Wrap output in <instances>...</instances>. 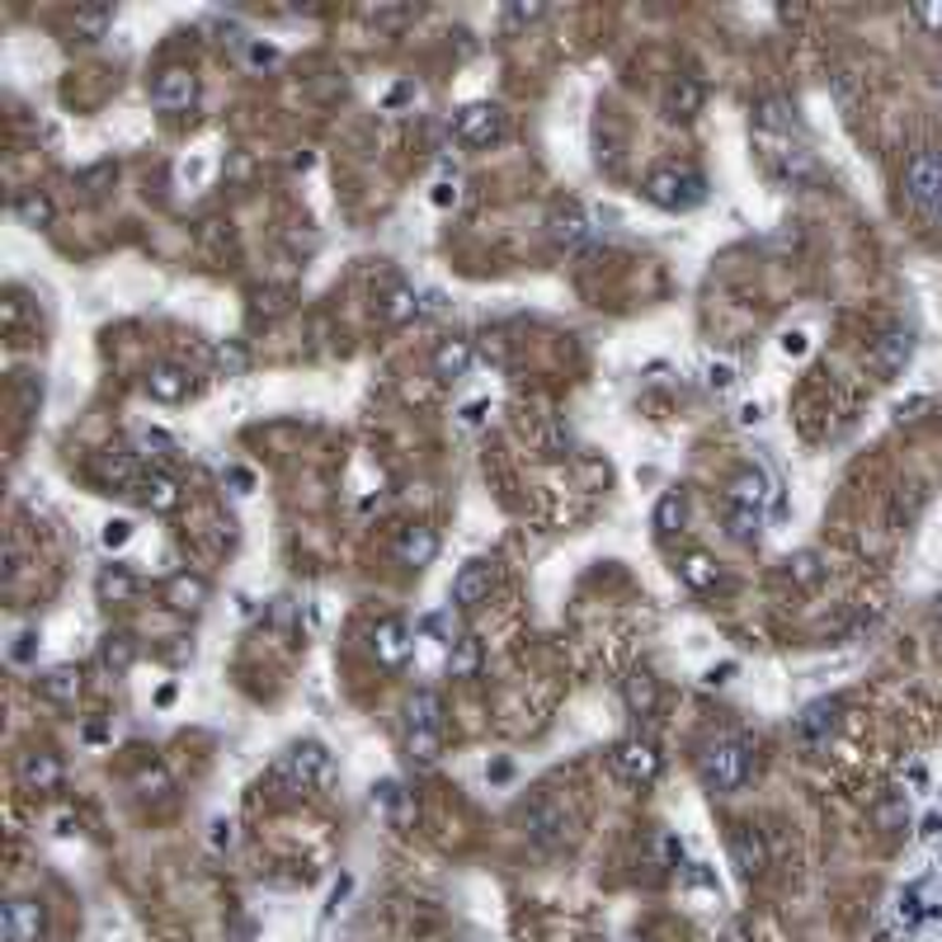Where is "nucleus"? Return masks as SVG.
<instances>
[{
	"label": "nucleus",
	"instance_id": "7ed1b4c3",
	"mask_svg": "<svg viewBox=\"0 0 942 942\" xmlns=\"http://www.w3.org/2000/svg\"><path fill=\"white\" fill-rule=\"evenodd\" d=\"M646 198L660 208H697L707 198V179L697 175V170H683V165H660L646 175Z\"/></svg>",
	"mask_w": 942,
	"mask_h": 942
},
{
	"label": "nucleus",
	"instance_id": "bb28decb",
	"mask_svg": "<svg viewBox=\"0 0 942 942\" xmlns=\"http://www.w3.org/2000/svg\"><path fill=\"white\" fill-rule=\"evenodd\" d=\"M203 594H208V584L194 580V575H175V580H170V608H179V612H194L198 604H203Z\"/></svg>",
	"mask_w": 942,
	"mask_h": 942
},
{
	"label": "nucleus",
	"instance_id": "b1692460",
	"mask_svg": "<svg viewBox=\"0 0 942 942\" xmlns=\"http://www.w3.org/2000/svg\"><path fill=\"white\" fill-rule=\"evenodd\" d=\"M622 697H627V707L636 711V717H650L655 707H660V689H655V679L650 674H632L622 683Z\"/></svg>",
	"mask_w": 942,
	"mask_h": 942
},
{
	"label": "nucleus",
	"instance_id": "f257e3e1",
	"mask_svg": "<svg viewBox=\"0 0 942 942\" xmlns=\"http://www.w3.org/2000/svg\"><path fill=\"white\" fill-rule=\"evenodd\" d=\"M749 745L735 735H721L697 754V778H703L707 792H740L749 782Z\"/></svg>",
	"mask_w": 942,
	"mask_h": 942
},
{
	"label": "nucleus",
	"instance_id": "1a4fd4ad",
	"mask_svg": "<svg viewBox=\"0 0 942 942\" xmlns=\"http://www.w3.org/2000/svg\"><path fill=\"white\" fill-rule=\"evenodd\" d=\"M491 584H495V566L491 561H467L458 575H453V604L458 608H481L491 598Z\"/></svg>",
	"mask_w": 942,
	"mask_h": 942
},
{
	"label": "nucleus",
	"instance_id": "c756f323",
	"mask_svg": "<svg viewBox=\"0 0 942 942\" xmlns=\"http://www.w3.org/2000/svg\"><path fill=\"white\" fill-rule=\"evenodd\" d=\"M137 594V580L127 575V570H104L99 575V598H113V604H123V598Z\"/></svg>",
	"mask_w": 942,
	"mask_h": 942
},
{
	"label": "nucleus",
	"instance_id": "6e6552de",
	"mask_svg": "<svg viewBox=\"0 0 942 942\" xmlns=\"http://www.w3.org/2000/svg\"><path fill=\"white\" fill-rule=\"evenodd\" d=\"M151 104L161 109V113H179V109H189L194 99H198V80L189 76V71H179V66H170V71H161V76L151 80Z\"/></svg>",
	"mask_w": 942,
	"mask_h": 942
},
{
	"label": "nucleus",
	"instance_id": "f8f14e48",
	"mask_svg": "<svg viewBox=\"0 0 942 942\" xmlns=\"http://www.w3.org/2000/svg\"><path fill=\"white\" fill-rule=\"evenodd\" d=\"M438 556V533L424 523H410L401 528V537H396V561L401 566H430Z\"/></svg>",
	"mask_w": 942,
	"mask_h": 942
},
{
	"label": "nucleus",
	"instance_id": "4c0bfd02",
	"mask_svg": "<svg viewBox=\"0 0 942 942\" xmlns=\"http://www.w3.org/2000/svg\"><path fill=\"white\" fill-rule=\"evenodd\" d=\"M788 566H792V575L802 580V584H816V580H820V561H816L810 551H806V556H796V561H788Z\"/></svg>",
	"mask_w": 942,
	"mask_h": 942
},
{
	"label": "nucleus",
	"instance_id": "dca6fc26",
	"mask_svg": "<svg viewBox=\"0 0 942 942\" xmlns=\"http://www.w3.org/2000/svg\"><path fill=\"white\" fill-rule=\"evenodd\" d=\"M731 858H735V867H740L745 877L764 872L768 853H764V839L754 834V825H735V830H731Z\"/></svg>",
	"mask_w": 942,
	"mask_h": 942
},
{
	"label": "nucleus",
	"instance_id": "cd10ccee",
	"mask_svg": "<svg viewBox=\"0 0 942 942\" xmlns=\"http://www.w3.org/2000/svg\"><path fill=\"white\" fill-rule=\"evenodd\" d=\"M42 693L52 697V703H71V697L80 693V674L71 665H62V669H52L48 679H42Z\"/></svg>",
	"mask_w": 942,
	"mask_h": 942
},
{
	"label": "nucleus",
	"instance_id": "6ab92c4d",
	"mask_svg": "<svg viewBox=\"0 0 942 942\" xmlns=\"http://www.w3.org/2000/svg\"><path fill=\"white\" fill-rule=\"evenodd\" d=\"M137 495H141V505L156 509V513H170L179 505V485H175V476H165V471H147V476L137 481Z\"/></svg>",
	"mask_w": 942,
	"mask_h": 942
},
{
	"label": "nucleus",
	"instance_id": "ddd939ff",
	"mask_svg": "<svg viewBox=\"0 0 942 942\" xmlns=\"http://www.w3.org/2000/svg\"><path fill=\"white\" fill-rule=\"evenodd\" d=\"M62 778H66V768H62L57 754H24L20 782H24L28 792H57V788H62Z\"/></svg>",
	"mask_w": 942,
	"mask_h": 942
},
{
	"label": "nucleus",
	"instance_id": "39448f33",
	"mask_svg": "<svg viewBox=\"0 0 942 942\" xmlns=\"http://www.w3.org/2000/svg\"><path fill=\"white\" fill-rule=\"evenodd\" d=\"M612 773L622 782H632V788H650L660 778V754H655L650 740H622L612 749Z\"/></svg>",
	"mask_w": 942,
	"mask_h": 942
},
{
	"label": "nucleus",
	"instance_id": "f3484780",
	"mask_svg": "<svg viewBox=\"0 0 942 942\" xmlns=\"http://www.w3.org/2000/svg\"><path fill=\"white\" fill-rule=\"evenodd\" d=\"M467 368H471V339H462V335L438 339V349H434V377H438V382H453V377H462Z\"/></svg>",
	"mask_w": 942,
	"mask_h": 942
},
{
	"label": "nucleus",
	"instance_id": "c85d7f7f",
	"mask_svg": "<svg viewBox=\"0 0 942 942\" xmlns=\"http://www.w3.org/2000/svg\"><path fill=\"white\" fill-rule=\"evenodd\" d=\"M683 519H689V505H683V495H665L660 505H655V528H660V533H679Z\"/></svg>",
	"mask_w": 942,
	"mask_h": 942
},
{
	"label": "nucleus",
	"instance_id": "473e14b6",
	"mask_svg": "<svg viewBox=\"0 0 942 942\" xmlns=\"http://www.w3.org/2000/svg\"><path fill=\"white\" fill-rule=\"evenodd\" d=\"M109 24H113V10H76V20H71V28L85 38H99Z\"/></svg>",
	"mask_w": 942,
	"mask_h": 942
},
{
	"label": "nucleus",
	"instance_id": "a211bd4d",
	"mask_svg": "<svg viewBox=\"0 0 942 942\" xmlns=\"http://www.w3.org/2000/svg\"><path fill=\"white\" fill-rule=\"evenodd\" d=\"M528 839H533V844H542V848H556L566 839V816L556 806H533L528 810Z\"/></svg>",
	"mask_w": 942,
	"mask_h": 942
},
{
	"label": "nucleus",
	"instance_id": "aec40b11",
	"mask_svg": "<svg viewBox=\"0 0 942 942\" xmlns=\"http://www.w3.org/2000/svg\"><path fill=\"white\" fill-rule=\"evenodd\" d=\"M679 575H683V584L689 590H697V594H707V590H717V561L711 556H703V551H693V556H683L679 561Z\"/></svg>",
	"mask_w": 942,
	"mask_h": 942
},
{
	"label": "nucleus",
	"instance_id": "393cba45",
	"mask_svg": "<svg viewBox=\"0 0 942 942\" xmlns=\"http://www.w3.org/2000/svg\"><path fill=\"white\" fill-rule=\"evenodd\" d=\"M481 669V641L476 636H458L448 650V674L453 679H471Z\"/></svg>",
	"mask_w": 942,
	"mask_h": 942
},
{
	"label": "nucleus",
	"instance_id": "ea45409f",
	"mask_svg": "<svg viewBox=\"0 0 942 942\" xmlns=\"http://www.w3.org/2000/svg\"><path fill=\"white\" fill-rule=\"evenodd\" d=\"M919 20H924V24H933V28H942V5H929V10H919Z\"/></svg>",
	"mask_w": 942,
	"mask_h": 942
},
{
	"label": "nucleus",
	"instance_id": "412c9836",
	"mask_svg": "<svg viewBox=\"0 0 942 942\" xmlns=\"http://www.w3.org/2000/svg\"><path fill=\"white\" fill-rule=\"evenodd\" d=\"M731 505L759 513L768 505V481L759 476V471H740V476L731 481Z\"/></svg>",
	"mask_w": 942,
	"mask_h": 942
},
{
	"label": "nucleus",
	"instance_id": "4be33fe9",
	"mask_svg": "<svg viewBox=\"0 0 942 942\" xmlns=\"http://www.w3.org/2000/svg\"><path fill=\"white\" fill-rule=\"evenodd\" d=\"M438 749H444V731H434V726H406V754L416 764H434Z\"/></svg>",
	"mask_w": 942,
	"mask_h": 942
},
{
	"label": "nucleus",
	"instance_id": "a19ab883",
	"mask_svg": "<svg viewBox=\"0 0 942 942\" xmlns=\"http://www.w3.org/2000/svg\"><path fill=\"white\" fill-rule=\"evenodd\" d=\"M938 622H942V594H938Z\"/></svg>",
	"mask_w": 942,
	"mask_h": 942
},
{
	"label": "nucleus",
	"instance_id": "0eeeda50",
	"mask_svg": "<svg viewBox=\"0 0 942 942\" xmlns=\"http://www.w3.org/2000/svg\"><path fill=\"white\" fill-rule=\"evenodd\" d=\"M325 768H331V759H325V749H321V745H297V749L283 754L274 773H278L283 782H288L293 792H302V788H311V782H321V778H325Z\"/></svg>",
	"mask_w": 942,
	"mask_h": 942
},
{
	"label": "nucleus",
	"instance_id": "a878e982",
	"mask_svg": "<svg viewBox=\"0 0 942 942\" xmlns=\"http://www.w3.org/2000/svg\"><path fill=\"white\" fill-rule=\"evenodd\" d=\"M410 726H434V731H444V703H438L434 689H420L410 697Z\"/></svg>",
	"mask_w": 942,
	"mask_h": 942
},
{
	"label": "nucleus",
	"instance_id": "4468645a",
	"mask_svg": "<svg viewBox=\"0 0 942 942\" xmlns=\"http://www.w3.org/2000/svg\"><path fill=\"white\" fill-rule=\"evenodd\" d=\"M905 359H909V335H905V331H887L872 349H867V368H872V373H881V377L901 373Z\"/></svg>",
	"mask_w": 942,
	"mask_h": 942
},
{
	"label": "nucleus",
	"instance_id": "9b49d317",
	"mask_svg": "<svg viewBox=\"0 0 942 942\" xmlns=\"http://www.w3.org/2000/svg\"><path fill=\"white\" fill-rule=\"evenodd\" d=\"M147 396L151 401H161V406H179L184 396H189V373H184L179 363H151Z\"/></svg>",
	"mask_w": 942,
	"mask_h": 942
},
{
	"label": "nucleus",
	"instance_id": "423d86ee",
	"mask_svg": "<svg viewBox=\"0 0 942 942\" xmlns=\"http://www.w3.org/2000/svg\"><path fill=\"white\" fill-rule=\"evenodd\" d=\"M505 113L495 104H467L458 109V123H453V133H458L462 147H495L499 137H505Z\"/></svg>",
	"mask_w": 942,
	"mask_h": 942
},
{
	"label": "nucleus",
	"instance_id": "9d476101",
	"mask_svg": "<svg viewBox=\"0 0 942 942\" xmlns=\"http://www.w3.org/2000/svg\"><path fill=\"white\" fill-rule=\"evenodd\" d=\"M373 650H377V660L387 665V669H401V665L410 660V632H406V622H401V618H382V622L373 627Z\"/></svg>",
	"mask_w": 942,
	"mask_h": 942
},
{
	"label": "nucleus",
	"instance_id": "20e7f679",
	"mask_svg": "<svg viewBox=\"0 0 942 942\" xmlns=\"http://www.w3.org/2000/svg\"><path fill=\"white\" fill-rule=\"evenodd\" d=\"M42 929H48V909L34 895H14L0 909V942H42Z\"/></svg>",
	"mask_w": 942,
	"mask_h": 942
},
{
	"label": "nucleus",
	"instance_id": "58836bf2",
	"mask_svg": "<svg viewBox=\"0 0 942 942\" xmlns=\"http://www.w3.org/2000/svg\"><path fill=\"white\" fill-rule=\"evenodd\" d=\"M104 542H109V547H119V542H127V523H109Z\"/></svg>",
	"mask_w": 942,
	"mask_h": 942
},
{
	"label": "nucleus",
	"instance_id": "f03ea898",
	"mask_svg": "<svg viewBox=\"0 0 942 942\" xmlns=\"http://www.w3.org/2000/svg\"><path fill=\"white\" fill-rule=\"evenodd\" d=\"M901 189H905V203L924 212V218H942V151H915L905 161V175H901Z\"/></svg>",
	"mask_w": 942,
	"mask_h": 942
},
{
	"label": "nucleus",
	"instance_id": "f704fd0d",
	"mask_svg": "<svg viewBox=\"0 0 942 942\" xmlns=\"http://www.w3.org/2000/svg\"><path fill=\"white\" fill-rule=\"evenodd\" d=\"M99 655H104L109 669H127L137 650H133V641H127V636H104V650H99Z\"/></svg>",
	"mask_w": 942,
	"mask_h": 942
},
{
	"label": "nucleus",
	"instance_id": "72a5a7b5",
	"mask_svg": "<svg viewBox=\"0 0 942 942\" xmlns=\"http://www.w3.org/2000/svg\"><path fill=\"white\" fill-rule=\"evenodd\" d=\"M584 232H590V226H584V218H580L575 208L556 212V240H566V246H575V240H584Z\"/></svg>",
	"mask_w": 942,
	"mask_h": 942
},
{
	"label": "nucleus",
	"instance_id": "2f4dec72",
	"mask_svg": "<svg viewBox=\"0 0 942 942\" xmlns=\"http://www.w3.org/2000/svg\"><path fill=\"white\" fill-rule=\"evenodd\" d=\"M14 212H20L28 226H48L52 222V198L48 194H24L20 203H14Z\"/></svg>",
	"mask_w": 942,
	"mask_h": 942
},
{
	"label": "nucleus",
	"instance_id": "5701e85b",
	"mask_svg": "<svg viewBox=\"0 0 942 942\" xmlns=\"http://www.w3.org/2000/svg\"><path fill=\"white\" fill-rule=\"evenodd\" d=\"M99 476L113 481V485H137L141 471H137V458L127 448H109L104 458H99Z\"/></svg>",
	"mask_w": 942,
	"mask_h": 942
},
{
	"label": "nucleus",
	"instance_id": "c9c22d12",
	"mask_svg": "<svg viewBox=\"0 0 942 942\" xmlns=\"http://www.w3.org/2000/svg\"><path fill=\"white\" fill-rule=\"evenodd\" d=\"M387 317H392V321L416 317V293H410V288H396V293H392V302H387Z\"/></svg>",
	"mask_w": 942,
	"mask_h": 942
},
{
	"label": "nucleus",
	"instance_id": "7c9ffc66",
	"mask_svg": "<svg viewBox=\"0 0 942 942\" xmlns=\"http://www.w3.org/2000/svg\"><path fill=\"white\" fill-rule=\"evenodd\" d=\"M726 533H731L735 542H754L759 537V513L731 505V513H726Z\"/></svg>",
	"mask_w": 942,
	"mask_h": 942
},
{
	"label": "nucleus",
	"instance_id": "2eb2a0df",
	"mask_svg": "<svg viewBox=\"0 0 942 942\" xmlns=\"http://www.w3.org/2000/svg\"><path fill=\"white\" fill-rule=\"evenodd\" d=\"M703 99H707V90H703V80L697 76H674L665 85V113L669 119H693V113L703 109Z\"/></svg>",
	"mask_w": 942,
	"mask_h": 942
},
{
	"label": "nucleus",
	"instance_id": "e433bc0d",
	"mask_svg": "<svg viewBox=\"0 0 942 942\" xmlns=\"http://www.w3.org/2000/svg\"><path fill=\"white\" fill-rule=\"evenodd\" d=\"M655 853H660V867H679L683 844H679L674 834H655Z\"/></svg>",
	"mask_w": 942,
	"mask_h": 942
}]
</instances>
